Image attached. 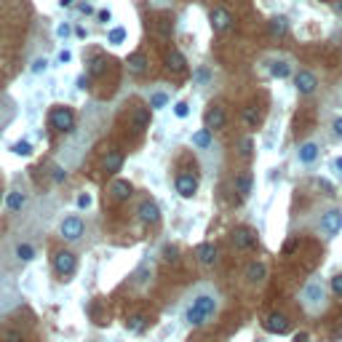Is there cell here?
Listing matches in <instances>:
<instances>
[{
  "instance_id": "6da1fadb",
  "label": "cell",
  "mask_w": 342,
  "mask_h": 342,
  "mask_svg": "<svg viewBox=\"0 0 342 342\" xmlns=\"http://www.w3.org/2000/svg\"><path fill=\"white\" fill-rule=\"evenodd\" d=\"M217 310H219L217 291L200 289L190 297V305H187V310H185V321L190 326H203L211 315H217Z\"/></svg>"
},
{
  "instance_id": "7a4b0ae2",
  "label": "cell",
  "mask_w": 342,
  "mask_h": 342,
  "mask_svg": "<svg viewBox=\"0 0 342 342\" xmlns=\"http://www.w3.org/2000/svg\"><path fill=\"white\" fill-rule=\"evenodd\" d=\"M302 305L310 313H318V310L326 308V286H324L321 278H313L310 284L302 289Z\"/></svg>"
},
{
  "instance_id": "3957f363",
  "label": "cell",
  "mask_w": 342,
  "mask_h": 342,
  "mask_svg": "<svg viewBox=\"0 0 342 342\" xmlns=\"http://www.w3.org/2000/svg\"><path fill=\"white\" fill-rule=\"evenodd\" d=\"M49 121H51V126L56 128V131L67 134V131H73V126H75V115H73L70 107H54L51 115H49Z\"/></svg>"
},
{
  "instance_id": "277c9868",
  "label": "cell",
  "mask_w": 342,
  "mask_h": 342,
  "mask_svg": "<svg viewBox=\"0 0 342 342\" xmlns=\"http://www.w3.org/2000/svg\"><path fill=\"white\" fill-rule=\"evenodd\" d=\"M75 267H78V259H75L73 252L62 249V252H56V254H54V270H56L59 276H73V273H75Z\"/></svg>"
},
{
  "instance_id": "5b68a950",
  "label": "cell",
  "mask_w": 342,
  "mask_h": 342,
  "mask_svg": "<svg viewBox=\"0 0 342 342\" xmlns=\"http://www.w3.org/2000/svg\"><path fill=\"white\" fill-rule=\"evenodd\" d=\"M230 238H233V246L238 252H246V249H254V246H257V235L249 227H235Z\"/></svg>"
},
{
  "instance_id": "8992f818",
  "label": "cell",
  "mask_w": 342,
  "mask_h": 342,
  "mask_svg": "<svg viewBox=\"0 0 342 342\" xmlns=\"http://www.w3.org/2000/svg\"><path fill=\"white\" fill-rule=\"evenodd\" d=\"M59 233H62L64 241H78L80 235H83V219H80V217H64Z\"/></svg>"
},
{
  "instance_id": "52a82bcc",
  "label": "cell",
  "mask_w": 342,
  "mask_h": 342,
  "mask_svg": "<svg viewBox=\"0 0 342 342\" xmlns=\"http://www.w3.org/2000/svg\"><path fill=\"white\" fill-rule=\"evenodd\" d=\"M136 217H139V222H145V225H155V222L161 219V209H158L155 200L147 198V200H142V203H139Z\"/></svg>"
},
{
  "instance_id": "ba28073f",
  "label": "cell",
  "mask_w": 342,
  "mask_h": 342,
  "mask_svg": "<svg viewBox=\"0 0 342 342\" xmlns=\"http://www.w3.org/2000/svg\"><path fill=\"white\" fill-rule=\"evenodd\" d=\"M289 326H291V321L284 313H270L265 318V332H270V334H286Z\"/></svg>"
},
{
  "instance_id": "9c48e42d",
  "label": "cell",
  "mask_w": 342,
  "mask_h": 342,
  "mask_svg": "<svg viewBox=\"0 0 342 342\" xmlns=\"http://www.w3.org/2000/svg\"><path fill=\"white\" fill-rule=\"evenodd\" d=\"M321 227L326 235H337L342 230V209H329L326 214H321Z\"/></svg>"
},
{
  "instance_id": "30bf717a",
  "label": "cell",
  "mask_w": 342,
  "mask_h": 342,
  "mask_svg": "<svg viewBox=\"0 0 342 342\" xmlns=\"http://www.w3.org/2000/svg\"><path fill=\"white\" fill-rule=\"evenodd\" d=\"M294 86H297V91L300 94H313L315 91V86H318V80H315V75L310 73V70H300L297 75H294Z\"/></svg>"
},
{
  "instance_id": "8fae6325",
  "label": "cell",
  "mask_w": 342,
  "mask_h": 342,
  "mask_svg": "<svg viewBox=\"0 0 342 342\" xmlns=\"http://www.w3.org/2000/svg\"><path fill=\"white\" fill-rule=\"evenodd\" d=\"M227 121L225 115V107H219V104H211V107L206 110V128L209 131H217V128H222Z\"/></svg>"
},
{
  "instance_id": "7c38bea8",
  "label": "cell",
  "mask_w": 342,
  "mask_h": 342,
  "mask_svg": "<svg viewBox=\"0 0 342 342\" xmlns=\"http://www.w3.org/2000/svg\"><path fill=\"white\" fill-rule=\"evenodd\" d=\"M176 193H179L182 198H193L198 193V179L193 174H179L176 176Z\"/></svg>"
},
{
  "instance_id": "4fadbf2b",
  "label": "cell",
  "mask_w": 342,
  "mask_h": 342,
  "mask_svg": "<svg viewBox=\"0 0 342 342\" xmlns=\"http://www.w3.org/2000/svg\"><path fill=\"white\" fill-rule=\"evenodd\" d=\"M195 257H198V262L203 265V267H211L217 262V246L214 243H200L198 249H195Z\"/></svg>"
},
{
  "instance_id": "5bb4252c",
  "label": "cell",
  "mask_w": 342,
  "mask_h": 342,
  "mask_svg": "<svg viewBox=\"0 0 342 342\" xmlns=\"http://www.w3.org/2000/svg\"><path fill=\"white\" fill-rule=\"evenodd\" d=\"M230 21H233L230 11H225V8H214V11H211V27H214V32L230 30Z\"/></svg>"
},
{
  "instance_id": "9a60e30c",
  "label": "cell",
  "mask_w": 342,
  "mask_h": 342,
  "mask_svg": "<svg viewBox=\"0 0 342 342\" xmlns=\"http://www.w3.org/2000/svg\"><path fill=\"white\" fill-rule=\"evenodd\" d=\"M267 276V265L265 262H252L249 267H246V281L249 284H262Z\"/></svg>"
},
{
  "instance_id": "2e32d148",
  "label": "cell",
  "mask_w": 342,
  "mask_h": 342,
  "mask_svg": "<svg viewBox=\"0 0 342 342\" xmlns=\"http://www.w3.org/2000/svg\"><path fill=\"white\" fill-rule=\"evenodd\" d=\"M121 166H123V152H121V150L107 152V158H104L102 169L107 171V174H118V171H121Z\"/></svg>"
},
{
  "instance_id": "e0dca14e",
  "label": "cell",
  "mask_w": 342,
  "mask_h": 342,
  "mask_svg": "<svg viewBox=\"0 0 342 342\" xmlns=\"http://www.w3.org/2000/svg\"><path fill=\"white\" fill-rule=\"evenodd\" d=\"M147 126H150V110L147 107H136L131 112V128L134 131H145Z\"/></svg>"
},
{
  "instance_id": "ac0fdd59",
  "label": "cell",
  "mask_w": 342,
  "mask_h": 342,
  "mask_svg": "<svg viewBox=\"0 0 342 342\" xmlns=\"http://www.w3.org/2000/svg\"><path fill=\"white\" fill-rule=\"evenodd\" d=\"M110 195L115 200H126V198H131V185H128L126 179H115L110 185Z\"/></svg>"
},
{
  "instance_id": "d6986e66",
  "label": "cell",
  "mask_w": 342,
  "mask_h": 342,
  "mask_svg": "<svg viewBox=\"0 0 342 342\" xmlns=\"http://www.w3.org/2000/svg\"><path fill=\"white\" fill-rule=\"evenodd\" d=\"M297 158H300V163H313V161L318 158V145H315V142H305V145H300Z\"/></svg>"
},
{
  "instance_id": "ffe728a7",
  "label": "cell",
  "mask_w": 342,
  "mask_h": 342,
  "mask_svg": "<svg viewBox=\"0 0 342 342\" xmlns=\"http://www.w3.org/2000/svg\"><path fill=\"white\" fill-rule=\"evenodd\" d=\"M270 75L278 78V80H284V78L291 75V64L286 62V59H276V62L270 64Z\"/></svg>"
},
{
  "instance_id": "44dd1931",
  "label": "cell",
  "mask_w": 342,
  "mask_h": 342,
  "mask_svg": "<svg viewBox=\"0 0 342 342\" xmlns=\"http://www.w3.org/2000/svg\"><path fill=\"white\" fill-rule=\"evenodd\" d=\"M233 187H235V193L238 195H249L252 193V174H238L235 176V182H233Z\"/></svg>"
},
{
  "instance_id": "7402d4cb",
  "label": "cell",
  "mask_w": 342,
  "mask_h": 342,
  "mask_svg": "<svg viewBox=\"0 0 342 342\" xmlns=\"http://www.w3.org/2000/svg\"><path fill=\"white\" fill-rule=\"evenodd\" d=\"M128 70H131V73H145L147 70V56L145 54H131L128 56Z\"/></svg>"
},
{
  "instance_id": "603a6c76",
  "label": "cell",
  "mask_w": 342,
  "mask_h": 342,
  "mask_svg": "<svg viewBox=\"0 0 342 342\" xmlns=\"http://www.w3.org/2000/svg\"><path fill=\"white\" fill-rule=\"evenodd\" d=\"M286 30H289V19L286 16H273V19H270V32H273V35L281 38V35H286Z\"/></svg>"
},
{
  "instance_id": "cb8c5ba5",
  "label": "cell",
  "mask_w": 342,
  "mask_h": 342,
  "mask_svg": "<svg viewBox=\"0 0 342 342\" xmlns=\"http://www.w3.org/2000/svg\"><path fill=\"white\" fill-rule=\"evenodd\" d=\"M169 70H174V73H185V67H187V62H185V56L179 54V51H171L169 54Z\"/></svg>"
},
{
  "instance_id": "d4e9b609",
  "label": "cell",
  "mask_w": 342,
  "mask_h": 342,
  "mask_svg": "<svg viewBox=\"0 0 342 342\" xmlns=\"http://www.w3.org/2000/svg\"><path fill=\"white\" fill-rule=\"evenodd\" d=\"M193 145H195V147H200V150L211 147V131H209V128H200V131H195V134H193Z\"/></svg>"
},
{
  "instance_id": "484cf974",
  "label": "cell",
  "mask_w": 342,
  "mask_h": 342,
  "mask_svg": "<svg viewBox=\"0 0 342 342\" xmlns=\"http://www.w3.org/2000/svg\"><path fill=\"white\" fill-rule=\"evenodd\" d=\"M145 321H147V318L145 315H128V321H126V329H128V332H131V334H139V332H142V329H145Z\"/></svg>"
},
{
  "instance_id": "4316f807",
  "label": "cell",
  "mask_w": 342,
  "mask_h": 342,
  "mask_svg": "<svg viewBox=\"0 0 342 342\" xmlns=\"http://www.w3.org/2000/svg\"><path fill=\"white\" fill-rule=\"evenodd\" d=\"M16 257H19V262H32L35 259V246L32 243H19L16 246Z\"/></svg>"
},
{
  "instance_id": "83f0119b",
  "label": "cell",
  "mask_w": 342,
  "mask_h": 342,
  "mask_svg": "<svg viewBox=\"0 0 342 342\" xmlns=\"http://www.w3.org/2000/svg\"><path fill=\"white\" fill-rule=\"evenodd\" d=\"M243 123L249 126V128H257L259 126V110L257 107H246L243 110Z\"/></svg>"
},
{
  "instance_id": "f1b7e54d",
  "label": "cell",
  "mask_w": 342,
  "mask_h": 342,
  "mask_svg": "<svg viewBox=\"0 0 342 342\" xmlns=\"http://www.w3.org/2000/svg\"><path fill=\"white\" fill-rule=\"evenodd\" d=\"M104 70H107V59H104V56H94V59H91L88 73H91V75H102Z\"/></svg>"
},
{
  "instance_id": "f546056e",
  "label": "cell",
  "mask_w": 342,
  "mask_h": 342,
  "mask_svg": "<svg viewBox=\"0 0 342 342\" xmlns=\"http://www.w3.org/2000/svg\"><path fill=\"white\" fill-rule=\"evenodd\" d=\"M147 276H152V265L150 262H142L136 270V286H145L147 284Z\"/></svg>"
},
{
  "instance_id": "4dcf8cb0",
  "label": "cell",
  "mask_w": 342,
  "mask_h": 342,
  "mask_svg": "<svg viewBox=\"0 0 342 342\" xmlns=\"http://www.w3.org/2000/svg\"><path fill=\"white\" fill-rule=\"evenodd\" d=\"M126 40V27H115V30H110V35H107V43H112V45H121Z\"/></svg>"
},
{
  "instance_id": "1f68e13d",
  "label": "cell",
  "mask_w": 342,
  "mask_h": 342,
  "mask_svg": "<svg viewBox=\"0 0 342 342\" xmlns=\"http://www.w3.org/2000/svg\"><path fill=\"white\" fill-rule=\"evenodd\" d=\"M169 104V97L163 91H158V94H152V99H150V110H161V107H166Z\"/></svg>"
},
{
  "instance_id": "d6a6232c",
  "label": "cell",
  "mask_w": 342,
  "mask_h": 342,
  "mask_svg": "<svg viewBox=\"0 0 342 342\" xmlns=\"http://www.w3.org/2000/svg\"><path fill=\"white\" fill-rule=\"evenodd\" d=\"M21 203H25V195H21V193H11V195L6 198V206H8L11 211H19Z\"/></svg>"
},
{
  "instance_id": "836d02e7",
  "label": "cell",
  "mask_w": 342,
  "mask_h": 342,
  "mask_svg": "<svg viewBox=\"0 0 342 342\" xmlns=\"http://www.w3.org/2000/svg\"><path fill=\"white\" fill-rule=\"evenodd\" d=\"M11 150H14L16 155H21V158H30V155H32V145H30V142H16Z\"/></svg>"
},
{
  "instance_id": "e575fe53",
  "label": "cell",
  "mask_w": 342,
  "mask_h": 342,
  "mask_svg": "<svg viewBox=\"0 0 342 342\" xmlns=\"http://www.w3.org/2000/svg\"><path fill=\"white\" fill-rule=\"evenodd\" d=\"M174 115H176V118H187V115H190V104H187V102H176Z\"/></svg>"
},
{
  "instance_id": "d590c367",
  "label": "cell",
  "mask_w": 342,
  "mask_h": 342,
  "mask_svg": "<svg viewBox=\"0 0 342 342\" xmlns=\"http://www.w3.org/2000/svg\"><path fill=\"white\" fill-rule=\"evenodd\" d=\"M45 67H49V62H45V59H35L32 62V75H40V73H45Z\"/></svg>"
},
{
  "instance_id": "8d00e7d4",
  "label": "cell",
  "mask_w": 342,
  "mask_h": 342,
  "mask_svg": "<svg viewBox=\"0 0 342 342\" xmlns=\"http://www.w3.org/2000/svg\"><path fill=\"white\" fill-rule=\"evenodd\" d=\"M252 147H254V142H252L249 136H246L243 142H241V155H243V158H249V155H252Z\"/></svg>"
},
{
  "instance_id": "74e56055",
  "label": "cell",
  "mask_w": 342,
  "mask_h": 342,
  "mask_svg": "<svg viewBox=\"0 0 342 342\" xmlns=\"http://www.w3.org/2000/svg\"><path fill=\"white\" fill-rule=\"evenodd\" d=\"M6 342H25V337H21L16 329H8V332H6Z\"/></svg>"
},
{
  "instance_id": "f35d334b",
  "label": "cell",
  "mask_w": 342,
  "mask_h": 342,
  "mask_svg": "<svg viewBox=\"0 0 342 342\" xmlns=\"http://www.w3.org/2000/svg\"><path fill=\"white\" fill-rule=\"evenodd\" d=\"M91 206V195L88 193H80L78 195V209H88Z\"/></svg>"
},
{
  "instance_id": "ab89813d",
  "label": "cell",
  "mask_w": 342,
  "mask_h": 342,
  "mask_svg": "<svg viewBox=\"0 0 342 342\" xmlns=\"http://www.w3.org/2000/svg\"><path fill=\"white\" fill-rule=\"evenodd\" d=\"M332 291L337 294V297H342V276H334L332 278Z\"/></svg>"
},
{
  "instance_id": "60d3db41",
  "label": "cell",
  "mask_w": 342,
  "mask_h": 342,
  "mask_svg": "<svg viewBox=\"0 0 342 342\" xmlns=\"http://www.w3.org/2000/svg\"><path fill=\"white\" fill-rule=\"evenodd\" d=\"M51 176H54V179H56V182H64V176H67V174H64V169H59V166H54V169H51Z\"/></svg>"
},
{
  "instance_id": "b9f144b4",
  "label": "cell",
  "mask_w": 342,
  "mask_h": 342,
  "mask_svg": "<svg viewBox=\"0 0 342 342\" xmlns=\"http://www.w3.org/2000/svg\"><path fill=\"white\" fill-rule=\"evenodd\" d=\"M97 16H99V21H102V25H107V21L112 19V14H110V11H107V8H102V11H99V14H97Z\"/></svg>"
},
{
  "instance_id": "7bdbcfd3",
  "label": "cell",
  "mask_w": 342,
  "mask_h": 342,
  "mask_svg": "<svg viewBox=\"0 0 342 342\" xmlns=\"http://www.w3.org/2000/svg\"><path fill=\"white\" fill-rule=\"evenodd\" d=\"M297 243H300L297 238H291V241H286V246H284V252H286V254H291L294 249H297Z\"/></svg>"
},
{
  "instance_id": "ee69618b",
  "label": "cell",
  "mask_w": 342,
  "mask_h": 342,
  "mask_svg": "<svg viewBox=\"0 0 342 342\" xmlns=\"http://www.w3.org/2000/svg\"><path fill=\"white\" fill-rule=\"evenodd\" d=\"M56 35H59V38H67V35H70V27H67V25H59V27H56Z\"/></svg>"
},
{
  "instance_id": "f6af8a7d",
  "label": "cell",
  "mask_w": 342,
  "mask_h": 342,
  "mask_svg": "<svg viewBox=\"0 0 342 342\" xmlns=\"http://www.w3.org/2000/svg\"><path fill=\"white\" fill-rule=\"evenodd\" d=\"M163 254H166V259H169V262H176V249H166Z\"/></svg>"
},
{
  "instance_id": "bcb514c9",
  "label": "cell",
  "mask_w": 342,
  "mask_h": 342,
  "mask_svg": "<svg viewBox=\"0 0 342 342\" xmlns=\"http://www.w3.org/2000/svg\"><path fill=\"white\" fill-rule=\"evenodd\" d=\"M334 134L342 136V118H337V121H334Z\"/></svg>"
},
{
  "instance_id": "7dc6e473",
  "label": "cell",
  "mask_w": 342,
  "mask_h": 342,
  "mask_svg": "<svg viewBox=\"0 0 342 342\" xmlns=\"http://www.w3.org/2000/svg\"><path fill=\"white\" fill-rule=\"evenodd\" d=\"M86 86H88V78L80 75V78H78V88H86Z\"/></svg>"
},
{
  "instance_id": "c3c4849f",
  "label": "cell",
  "mask_w": 342,
  "mask_h": 342,
  "mask_svg": "<svg viewBox=\"0 0 342 342\" xmlns=\"http://www.w3.org/2000/svg\"><path fill=\"white\" fill-rule=\"evenodd\" d=\"M70 59H73V56H70V51H62V54H59V62H62V64L70 62Z\"/></svg>"
},
{
  "instance_id": "681fc988",
  "label": "cell",
  "mask_w": 342,
  "mask_h": 342,
  "mask_svg": "<svg viewBox=\"0 0 342 342\" xmlns=\"http://www.w3.org/2000/svg\"><path fill=\"white\" fill-rule=\"evenodd\" d=\"M334 171H337V174H342V158H337V161H334Z\"/></svg>"
},
{
  "instance_id": "f907efd6",
  "label": "cell",
  "mask_w": 342,
  "mask_h": 342,
  "mask_svg": "<svg viewBox=\"0 0 342 342\" xmlns=\"http://www.w3.org/2000/svg\"><path fill=\"white\" fill-rule=\"evenodd\" d=\"M294 342H308V334H305V332H302V334H297V337H294Z\"/></svg>"
},
{
  "instance_id": "816d5d0a",
  "label": "cell",
  "mask_w": 342,
  "mask_h": 342,
  "mask_svg": "<svg viewBox=\"0 0 342 342\" xmlns=\"http://www.w3.org/2000/svg\"><path fill=\"white\" fill-rule=\"evenodd\" d=\"M334 8H337V14H342V0H337V6H334Z\"/></svg>"
},
{
  "instance_id": "f5cc1de1",
  "label": "cell",
  "mask_w": 342,
  "mask_h": 342,
  "mask_svg": "<svg viewBox=\"0 0 342 342\" xmlns=\"http://www.w3.org/2000/svg\"><path fill=\"white\" fill-rule=\"evenodd\" d=\"M73 3H75V0H62V6H64V8H67V6H73Z\"/></svg>"
},
{
  "instance_id": "db71d44e",
  "label": "cell",
  "mask_w": 342,
  "mask_h": 342,
  "mask_svg": "<svg viewBox=\"0 0 342 342\" xmlns=\"http://www.w3.org/2000/svg\"><path fill=\"white\" fill-rule=\"evenodd\" d=\"M0 198H3V193H0Z\"/></svg>"
}]
</instances>
